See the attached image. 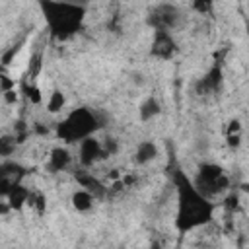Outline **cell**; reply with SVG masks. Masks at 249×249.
<instances>
[{"label":"cell","mask_w":249,"mask_h":249,"mask_svg":"<svg viewBox=\"0 0 249 249\" xmlns=\"http://www.w3.org/2000/svg\"><path fill=\"white\" fill-rule=\"evenodd\" d=\"M175 185H177V218H175L177 230L191 231L195 228L208 224L214 214V204L210 202V198L202 196L195 189L193 181L181 171L175 175Z\"/></svg>","instance_id":"obj_1"},{"label":"cell","mask_w":249,"mask_h":249,"mask_svg":"<svg viewBox=\"0 0 249 249\" xmlns=\"http://www.w3.org/2000/svg\"><path fill=\"white\" fill-rule=\"evenodd\" d=\"M99 119L97 115L88 109V107H82V109H74L72 113L66 115V119H62L56 126V136L66 142V144H74V142H82L89 136H93V132L99 128Z\"/></svg>","instance_id":"obj_2"},{"label":"cell","mask_w":249,"mask_h":249,"mask_svg":"<svg viewBox=\"0 0 249 249\" xmlns=\"http://www.w3.org/2000/svg\"><path fill=\"white\" fill-rule=\"evenodd\" d=\"M45 14H47V21L51 27V33L58 39H66L70 35H74L80 25H82V18L84 12L78 6L72 4H43Z\"/></svg>","instance_id":"obj_3"},{"label":"cell","mask_w":249,"mask_h":249,"mask_svg":"<svg viewBox=\"0 0 249 249\" xmlns=\"http://www.w3.org/2000/svg\"><path fill=\"white\" fill-rule=\"evenodd\" d=\"M193 185L202 196L210 198L214 195H222L224 191H228L230 179L218 163H202L196 171V177L193 179Z\"/></svg>","instance_id":"obj_4"},{"label":"cell","mask_w":249,"mask_h":249,"mask_svg":"<svg viewBox=\"0 0 249 249\" xmlns=\"http://www.w3.org/2000/svg\"><path fill=\"white\" fill-rule=\"evenodd\" d=\"M179 18H181V14H179L177 6L160 4L150 16V23L154 25L156 31H169L171 33V29L179 23Z\"/></svg>","instance_id":"obj_5"},{"label":"cell","mask_w":249,"mask_h":249,"mask_svg":"<svg viewBox=\"0 0 249 249\" xmlns=\"http://www.w3.org/2000/svg\"><path fill=\"white\" fill-rule=\"evenodd\" d=\"M78 160L84 167H89L93 163H97L99 160H103V150H101V140H97L95 136H89L86 140H82L78 144Z\"/></svg>","instance_id":"obj_6"},{"label":"cell","mask_w":249,"mask_h":249,"mask_svg":"<svg viewBox=\"0 0 249 249\" xmlns=\"http://www.w3.org/2000/svg\"><path fill=\"white\" fill-rule=\"evenodd\" d=\"M177 51L175 39L171 37L169 31H156L154 33V41H152V54L161 58V60H169Z\"/></svg>","instance_id":"obj_7"},{"label":"cell","mask_w":249,"mask_h":249,"mask_svg":"<svg viewBox=\"0 0 249 249\" xmlns=\"http://www.w3.org/2000/svg\"><path fill=\"white\" fill-rule=\"evenodd\" d=\"M23 175V169L16 163H4L0 165V196H8V193L19 185V179Z\"/></svg>","instance_id":"obj_8"},{"label":"cell","mask_w":249,"mask_h":249,"mask_svg":"<svg viewBox=\"0 0 249 249\" xmlns=\"http://www.w3.org/2000/svg\"><path fill=\"white\" fill-rule=\"evenodd\" d=\"M70 163H72V156H70L68 148H64V146H56V148H53L51 154H49L47 169H49L51 173H58V171L68 169Z\"/></svg>","instance_id":"obj_9"},{"label":"cell","mask_w":249,"mask_h":249,"mask_svg":"<svg viewBox=\"0 0 249 249\" xmlns=\"http://www.w3.org/2000/svg\"><path fill=\"white\" fill-rule=\"evenodd\" d=\"M76 179H78L80 187H82L84 191H88V193H89L93 198H99V196H103V195L107 193V189L103 187V183H101L97 177H93L91 173L80 171V173L76 175Z\"/></svg>","instance_id":"obj_10"},{"label":"cell","mask_w":249,"mask_h":249,"mask_svg":"<svg viewBox=\"0 0 249 249\" xmlns=\"http://www.w3.org/2000/svg\"><path fill=\"white\" fill-rule=\"evenodd\" d=\"M156 158H158V146L152 140H144V142L138 144V148L134 152V161L138 165H146Z\"/></svg>","instance_id":"obj_11"},{"label":"cell","mask_w":249,"mask_h":249,"mask_svg":"<svg viewBox=\"0 0 249 249\" xmlns=\"http://www.w3.org/2000/svg\"><path fill=\"white\" fill-rule=\"evenodd\" d=\"M220 80H222V70H220V66H214V68L198 82L196 88H198V91H202V93H212V91L218 89Z\"/></svg>","instance_id":"obj_12"},{"label":"cell","mask_w":249,"mask_h":249,"mask_svg":"<svg viewBox=\"0 0 249 249\" xmlns=\"http://www.w3.org/2000/svg\"><path fill=\"white\" fill-rule=\"evenodd\" d=\"M160 111H161V105H160V101L154 97V95H150V97H146L144 101H142V105H140V121H152V119H156L158 115H160Z\"/></svg>","instance_id":"obj_13"},{"label":"cell","mask_w":249,"mask_h":249,"mask_svg":"<svg viewBox=\"0 0 249 249\" xmlns=\"http://www.w3.org/2000/svg\"><path fill=\"white\" fill-rule=\"evenodd\" d=\"M27 198H29V191L19 183V185H16L10 193H8V206L10 208H21L23 204H27Z\"/></svg>","instance_id":"obj_14"},{"label":"cell","mask_w":249,"mask_h":249,"mask_svg":"<svg viewBox=\"0 0 249 249\" xmlns=\"http://www.w3.org/2000/svg\"><path fill=\"white\" fill-rule=\"evenodd\" d=\"M93 202H95V198H93L88 191H84V189H80V191H76V193L72 195V206H74L78 212H88V210H91V208H93Z\"/></svg>","instance_id":"obj_15"},{"label":"cell","mask_w":249,"mask_h":249,"mask_svg":"<svg viewBox=\"0 0 249 249\" xmlns=\"http://www.w3.org/2000/svg\"><path fill=\"white\" fill-rule=\"evenodd\" d=\"M18 138H16V134H2L0 136V158H8V156H12L14 152H16V148H18Z\"/></svg>","instance_id":"obj_16"},{"label":"cell","mask_w":249,"mask_h":249,"mask_svg":"<svg viewBox=\"0 0 249 249\" xmlns=\"http://www.w3.org/2000/svg\"><path fill=\"white\" fill-rule=\"evenodd\" d=\"M64 105H66L64 93H62L60 89H53V93H51L49 99H47V109H49V113H58V111L64 109Z\"/></svg>","instance_id":"obj_17"},{"label":"cell","mask_w":249,"mask_h":249,"mask_svg":"<svg viewBox=\"0 0 249 249\" xmlns=\"http://www.w3.org/2000/svg\"><path fill=\"white\" fill-rule=\"evenodd\" d=\"M101 150H103V158H109V156L117 154L119 144H117V140H115V138H105V140L101 142Z\"/></svg>","instance_id":"obj_18"},{"label":"cell","mask_w":249,"mask_h":249,"mask_svg":"<svg viewBox=\"0 0 249 249\" xmlns=\"http://www.w3.org/2000/svg\"><path fill=\"white\" fill-rule=\"evenodd\" d=\"M41 60H43V54L41 53H33L31 58H29V76H37L39 70H41Z\"/></svg>","instance_id":"obj_19"},{"label":"cell","mask_w":249,"mask_h":249,"mask_svg":"<svg viewBox=\"0 0 249 249\" xmlns=\"http://www.w3.org/2000/svg\"><path fill=\"white\" fill-rule=\"evenodd\" d=\"M23 89H25V93H27V97L33 101V103H39L41 101V93H39V88L37 86H23Z\"/></svg>","instance_id":"obj_20"},{"label":"cell","mask_w":249,"mask_h":249,"mask_svg":"<svg viewBox=\"0 0 249 249\" xmlns=\"http://www.w3.org/2000/svg\"><path fill=\"white\" fill-rule=\"evenodd\" d=\"M150 249H161V245L160 243H152V247Z\"/></svg>","instance_id":"obj_21"}]
</instances>
